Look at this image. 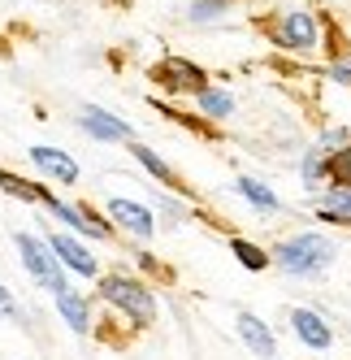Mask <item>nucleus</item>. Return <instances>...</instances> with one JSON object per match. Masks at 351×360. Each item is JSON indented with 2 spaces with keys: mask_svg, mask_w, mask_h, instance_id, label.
<instances>
[{
  "mask_svg": "<svg viewBox=\"0 0 351 360\" xmlns=\"http://www.w3.org/2000/svg\"><path fill=\"white\" fill-rule=\"evenodd\" d=\"M100 300H105L117 317H126L131 330H147V326H157V313H161V304H157V291L147 287L143 278L135 274H105L100 278Z\"/></svg>",
  "mask_w": 351,
  "mask_h": 360,
  "instance_id": "nucleus-1",
  "label": "nucleus"
},
{
  "mask_svg": "<svg viewBox=\"0 0 351 360\" xmlns=\"http://www.w3.org/2000/svg\"><path fill=\"white\" fill-rule=\"evenodd\" d=\"M334 239H325L321 230H299V235L282 239L278 248L269 252V265L273 269H282L286 278H321L325 269L334 265Z\"/></svg>",
  "mask_w": 351,
  "mask_h": 360,
  "instance_id": "nucleus-2",
  "label": "nucleus"
},
{
  "mask_svg": "<svg viewBox=\"0 0 351 360\" xmlns=\"http://www.w3.org/2000/svg\"><path fill=\"white\" fill-rule=\"evenodd\" d=\"M13 248H18V256H22V269L35 278V287H39V291H48V295L69 291V278H65L61 261L53 256V248H48V239L18 230V235H13Z\"/></svg>",
  "mask_w": 351,
  "mask_h": 360,
  "instance_id": "nucleus-3",
  "label": "nucleus"
},
{
  "mask_svg": "<svg viewBox=\"0 0 351 360\" xmlns=\"http://www.w3.org/2000/svg\"><path fill=\"white\" fill-rule=\"evenodd\" d=\"M39 204L48 213H53L61 226H69V235H79V239H95V243H109L117 230H113V221H105L91 204H65V200H57L48 187H39Z\"/></svg>",
  "mask_w": 351,
  "mask_h": 360,
  "instance_id": "nucleus-4",
  "label": "nucleus"
},
{
  "mask_svg": "<svg viewBox=\"0 0 351 360\" xmlns=\"http://www.w3.org/2000/svg\"><path fill=\"white\" fill-rule=\"evenodd\" d=\"M291 334H295V343L308 347V352H330L334 339H338L334 321L325 313H317V308H291Z\"/></svg>",
  "mask_w": 351,
  "mask_h": 360,
  "instance_id": "nucleus-5",
  "label": "nucleus"
},
{
  "mask_svg": "<svg viewBox=\"0 0 351 360\" xmlns=\"http://www.w3.org/2000/svg\"><path fill=\"white\" fill-rule=\"evenodd\" d=\"M273 39H278L282 48H291V53H317L321 27H317V18L308 9H286L282 22H278V31H273Z\"/></svg>",
  "mask_w": 351,
  "mask_h": 360,
  "instance_id": "nucleus-6",
  "label": "nucleus"
},
{
  "mask_svg": "<svg viewBox=\"0 0 351 360\" xmlns=\"http://www.w3.org/2000/svg\"><path fill=\"white\" fill-rule=\"evenodd\" d=\"M109 221H113V230H126V235L139 239V243H147L157 235V213L147 209V204H139V200H126V195L109 200Z\"/></svg>",
  "mask_w": 351,
  "mask_h": 360,
  "instance_id": "nucleus-7",
  "label": "nucleus"
},
{
  "mask_svg": "<svg viewBox=\"0 0 351 360\" xmlns=\"http://www.w3.org/2000/svg\"><path fill=\"white\" fill-rule=\"evenodd\" d=\"M48 248H53V256L61 261L65 274H79V278H100V261L91 256V248L69 235V230H57V235H48Z\"/></svg>",
  "mask_w": 351,
  "mask_h": 360,
  "instance_id": "nucleus-8",
  "label": "nucleus"
},
{
  "mask_svg": "<svg viewBox=\"0 0 351 360\" xmlns=\"http://www.w3.org/2000/svg\"><path fill=\"white\" fill-rule=\"evenodd\" d=\"M234 334L243 339V347L252 352L256 360H278V334L273 326L256 313H234Z\"/></svg>",
  "mask_w": 351,
  "mask_h": 360,
  "instance_id": "nucleus-9",
  "label": "nucleus"
},
{
  "mask_svg": "<svg viewBox=\"0 0 351 360\" xmlns=\"http://www.w3.org/2000/svg\"><path fill=\"white\" fill-rule=\"evenodd\" d=\"M79 126L91 139H100V143H131L135 139V126L126 117H113L109 109H100V105H87L79 113Z\"/></svg>",
  "mask_w": 351,
  "mask_h": 360,
  "instance_id": "nucleus-10",
  "label": "nucleus"
},
{
  "mask_svg": "<svg viewBox=\"0 0 351 360\" xmlns=\"http://www.w3.org/2000/svg\"><path fill=\"white\" fill-rule=\"evenodd\" d=\"M152 79L165 87V91H199V87H208V79H204V70H199L195 61H187V57H161V65L152 70Z\"/></svg>",
  "mask_w": 351,
  "mask_h": 360,
  "instance_id": "nucleus-11",
  "label": "nucleus"
},
{
  "mask_svg": "<svg viewBox=\"0 0 351 360\" xmlns=\"http://www.w3.org/2000/svg\"><path fill=\"white\" fill-rule=\"evenodd\" d=\"M31 165H35L39 174H48V178H57L61 187H74V183H79V161H74L69 152H61V148L35 143V148H31Z\"/></svg>",
  "mask_w": 351,
  "mask_h": 360,
  "instance_id": "nucleus-12",
  "label": "nucleus"
},
{
  "mask_svg": "<svg viewBox=\"0 0 351 360\" xmlns=\"http://www.w3.org/2000/svg\"><path fill=\"white\" fill-rule=\"evenodd\" d=\"M57 300V317L79 334V339H87V334L95 330V317H91V300L83 295V291H61V295H53Z\"/></svg>",
  "mask_w": 351,
  "mask_h": 360,
  "instance_id": "nucleus-13",
  "label": "nucleus"
},
{
  "mask_svg": "<svg viewBox=\"0 0 351 360\" xmlns=\"http://www.w3.org/2000/svg\"><path fill=\"white\" fill-rule=\"evenodd\" d=\"M195 109L208 122H225V117H234V96L225 87H199L195 91Z\"/></svg>",
  "mask_w": 351,
  "mask_h": 360,
  "instance_id": "nucleus-14",
  "label": "nucleus"
},
{
  "mask_svg": "<svg viewBox=\"0 0 351 360\" xmlns=\"http://www.w3.org/2000/svg\"><path fill=\"white\" fill-rule=\"evenodd\" d=\"M317 217L334 221V226H351V187H330L317 200Z\"/></svg>",
  "mask_w": 351,
  "mask_h": 360,
  "instance_id": "nucleus-15",
  "label": "nucleus"
},
{
  "mask_svg": "<svg viewBox=\"0 0 351 360\" xmlns=\"http://www.w3.org/2000/svg\"><path fill=\"white\" fill-rule=\"evenodd\" d=\"M131 157L147 169V174H152L157 178V183L165 187V191H178V174H173L165 161H161V152H152V148H147V143H131Z\"/></svg>",
  "mask_w": 351,
  "mask_h": 360,
  "instance_id": "nucleus-16",
  "label": "nucleus"
},
{
  "mask_svg": "<svg viewBox=\"0 0 351 360\" xmlns=\"http://www.w3.org/2000/svg\"><path fill=\"white\" fill-rule=\"evenodd\" d=\"M234 191H239L247 204H252L256 213H278V209H282V200L273 195V187H265L260 178H239V183H234Z\"/></svg>",
  "mask_w": 351,
  "mask_h": 360,
  "instance_id": "nucleus-17",
  "label": "nucleus"
},
{
  "mask_svg": "<svg viewBox=\"0 0 351 360\" xmlns=\"http://www.w3.org/2000/svg\"><path fill=\"white\" fill-rule=\"evenodd\" d=\"M230 256L247 269V274H265L269 269V252L260 248V243H252V239H239V235H230Z\"/></svg>",
  "mask_w": 351,
  "mask_h": 360,
  "instance_id": "nucleus-18",
  "label": "nucleus"
},
{
  "mask_svg": "<svg viewBox=\"0 0 351 360\" xmlns=\"http://www.w3.org/2000/svg\"><path fill=\"white\" fill-rule=\"evenodd\" d=\"M325 183L330 187H351V148H334L325 152Z\"/></svg>",
  "mask_w": 351,
  "mask_h": 360,
  "instance_id": "nucleus-19",
  "label": "nucleus"
},
{
  "mask_svg": "<svg viewBox=\"0 0 351 360\" xmlns=\"http://www.w3.org/2000/svg\"><path fill=\"white\" fill-rule=\"evenodd\" d=\"M299 178H304L308 191H317V187L325 183V152H321V148H308V152H304V161H299Z\"/></svg>",
  "mask_w": 351,
  "mask_h": 360,
  "instance_id": "nucleus-20",
  "label": "nucleus"
},
{
  "mask_svg": "<svg viewBox=\"0 0 351 360\" xmlns=\"http://www.w3.org/2000/svg\"><path fill=\"white\" fill-rule=\"evenodd\" d=\"M0 191L13 195V200L39 204V183H27V178H18V174H9V169H0Z\"/></svg>",
  "mask_w": 351,
  "mask_h": 360,
  "instance_id": "nucleus-21",
  "label": "nucleus"
},
{
  "mask_svg": "<svg viewBox=\"0 0 351 360\" xmlns=\"http://www.w3.org/2000/svg\"><path fill=\"white\" fill-rule=\"evenodd\" d=\"M225 9H230V0H191V22H217Z\"/></svg>",
  "mask_w": 351,
  "mask_h": 360,
  "instance_id": "nucleus-22",
  "label": "nucleus"
},
{
  "mask_svg": "<svg viewBox=\"0 0 351 360\" xmlns=\"http://www.w3.org/2000/svg\"><path fill=\"white\" fill-rule=\"evenodd\" d=\"M0 321H22V308H18V300L5 282H0Z\"/></svg>",
  "mask_w": 351,
  "mask_h": 360,
  "instance_id": "nucleus-23",
  "label": "nucleus"
},
{
  "mask_svg": "<svg viewBox=\"0 0 351 360\" xmlns=\"http://www.w3.org/2000/svg\"><path fill=\"white\" fill-rule=\"evenodd\" d=\"M161 213H165V217H169V226H178V221H183V217H187V209H183V204H173V200H169V195H161Z\"/></svg>",
  "mask_w": 351,
  "mask_h": 360,
  "instance_id": "nucleus-24",
  "label": "nucleus"
},
{
  "mask_svg": "<svg viewBox=\"0 0 351 360\" xmlns=\"http://www.w3.org/2000/svg\"><path fill=\"white\" fill-rule=\"evenodd\" d=\"M330 79L343 83V87H351V61H334V65H330Z\"/></svg>",
  "mask_w": 351,
  "mask_h": 360,
  "instance_id": "nucleus-25",
  "label": "nucleus"
},
{
  "mask_svg": "<svg viewBox=\"0 0 351 360\" xmlns=\"http://www.w3.org/2000/svg\"><path fill=\"white\" fill-rule=\"evenodd\" d=\"M139 265H143V269H152V274L161 269V265H157V256H147V252H139Z\"/></svg>",
  "mask_w": 351,
  "mask_h": 360,
  "instance_id": "nucleus-26",
  "label": "nucleus"
}]
</instances>
